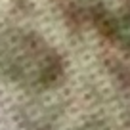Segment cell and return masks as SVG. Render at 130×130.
<instances>
[{"label":"cell","instance_id":"1","mask_svg":"<svg viewBox=\"0 0 130 130\" xmlns=\"http://www.w3.org/2000/svg\"><path fill=\"white\" fill-rule=\"evenodd\" d=\"M115 37L130 48V0H88Z\"/></svg>","mask_w":130,"mask_h":130}]
</instances>
